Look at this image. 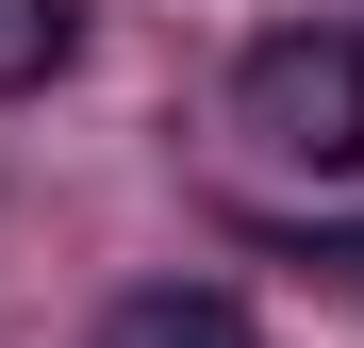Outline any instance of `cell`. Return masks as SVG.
<instances>
[{"label": "cell", "mask_w": 364, "mask_h": 348, "mask_svg": "<svg viewBox=\"0 0 364 348\" xmlns=\"http://www.w3.org/2000/svg\"><path fill=\"white\" fill-rule=\"evenodd\" d=\"M232 133L282 149V166H315V183H348L364 166V33L348 17H282L232 50Z\"/></svg>", "instance_id": "obj_1"}, {"label": "cell", "mask_w": 364, "mask_h": 348, "mask_svg": "<svg viewBox=\"0 0 364 348\" xmlns=\"http://www.w3.org/2000/svg\"><path fill=\"white\" fill-rule=\"evenodd\" d=\"M100 348H265V332L232 315L215 282H133V299L100 315Z\"/></svg>", "instance_id": "obj_2"}, {"label": "cell", "mask_w": 364, "mask_h": 348, "mask_svg": "<svg viewBox=\"0 0 364 348\" xmlns=\"http://www.w3.org/2000/svg\"><path fill=\"white\" fill-rule=\"evenodd\" d=\"M67 50H83V0H0V100L67 83Z\"/></svg>", "instance_id": "obj_3"}]
</instances>
